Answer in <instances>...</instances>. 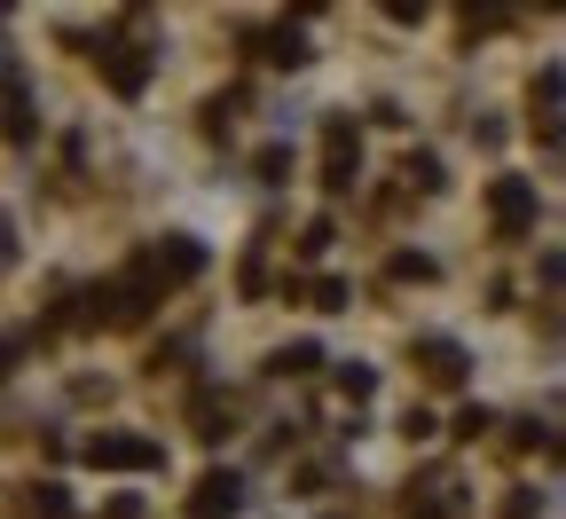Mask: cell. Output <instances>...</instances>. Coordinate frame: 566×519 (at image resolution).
<instances>
[{
    "instance_id": "1",
    "label": "cell",
    "mask_w": 566,
    "mask_h": 519,
    "mask_svg": "<svg viewBox=\"0 0 566 519\" xmlns=\"http://www.w3.org/2000/svg\"><path fill=\"white\" fill-rule=\"evenodd\" d=\"M80 457L95 473H150V465H166V449H158V440H142V433H95Z\"/></svg>"
},
{
    "instance_id": "2",
    "label": "cell",
    "mask_w": 566,
    "mask_h": 519,
    "mask_svg": "<svg viewBox=\"0 0 566 519\" xmlns=\"http://www.w3.org/2000/svg\"><path fill=\"white\" fill-rule=\"evenodd\" d=\"M488 220H495V237H504V245H520L535 229V189L527 181H495L488 189Z\"/></svg>"
},
{
    "instance_id": "3",
    "label": "cell",
    "mask_w": 566,
    "mask_h": 519,
    "mask_svg": "<svg viewBox=\"0 0 566 519\" xmlns=\"http://www.w3.org/2000/svg\"><path fill=\"white\" fill-rule=\"evenodd\" d=\"M354 166H363V134H354V118H331L323 126V189H346Z\"/></svg>"
},
{
    "instance_id": "4",
    "label": "cell",
    "mask_w": 566,
    "mask_h": 519,
    "mask_svg": "<svg viewBox=\"0 0 566 519\" xmlns=\"http://www.w3.org/2000/svg\"><path fill=\"white\" fill-rule=\"evenodd\" d=\"M95 63H103V80H111L118 95H142V87H150V55H142L134 40H103Z\"/></svg>"
},
{
    "instance_id": "5",
    "label": "cell",
    "mask_w": 566,
    "mask_h": 519,
    "mask_svg": "<svg viewBox=\"0 0 566 519\" xmlns=\"http://www.w3.org/2000/svg\"><path fill=\"white\" fill-rule=\"evenodd\" d=\"M142 268H150L158 283H189V276L205 268V252H197V237H166V245L142 252Z\"/></svg>"
},
{
    "instance_id": "6",
    "label": "cell",
    "mask_w": 566,
    "mask_h": 519,
    "mask_svg": "<svg viewBox=\"0 0 566 519\" xmlns=\"http://www.w3.org/2000/svg\"><path fill=\"white\" fill-rule=\"evenodd\" d=\"M417 370L433 386H464V346L457 339H417Z\"/></svg>"
},
{
    "instance_id": "7",
    "label": "cell",
    "mask_w": 566,
    "mask_h": 519,
    "mask_svg": "<svg viewBox=\"0 0 566 519\" xmlns=\"http://www.w3.org/2000/svg\"><path fill=\"white\" fill-rule=\"evenodd\" d=\"M9 142H32V87L17 63H9Z\"/></svg>"
},
{
    "instance_id": "8",
    "label": "cell",
    "mask_w": 566,
    "mask_h": 519,
    "mask_svg": "<svg viewBox=\"0 0 566 519\" xmlns=\"http://www.w3.org/2000/svg\"><path fill=\"white\" fill-rule=\"evenodd\" d=\"M268 63H283V71H300V63H307V40H300L292 24H283V32L268 40Z\"/></svg>"
},
{
    "instance_id": "9",
    "label": "cell",
    "mask_w": 566,
    "mask_h": 519,
    "mask_svg": "<svg viewBox=\"0 0 566 519\" xmlns=\"http://www.w3.org/2000/svg\"><path fill=\"white\" fill-rule=\"evenodd\" d=\"M370 386H378V370H363V362L338 370V394H346V402H370Z\"/></svg>"
},
{
    "instance_id": "10",
    "label": "cell",
    "mask_w": 566,
    "mask_h": 519,
    "mask_svg": "<svg viewBox=\"0 0 566 519\" xmlns=\"http://www.w3.org/2000/svg\"><path fill=\"white\" fill-rule=\"evenodd\" d=\"M268 370H275V378H307V370H315V346H283Z\"/></svg>"
},
{
    "instance_id": "11",
    "label": "cell",
    "mask_w": 566,
    "mask_h": 519,
    "mask_svg": "<svg viewBox=\"0 0 566 519\" xmlns=\"http://www.w3.org/2000/svg\"><path fill=\"white\" fill-rule=\"evenodd\" d=\"M221 425H229L221 394H197V433H205V440H221Z\"/></svg>"
},
{
    "instance_id": "12",
    "label": "cell",
    "mask_w": 566,
    "mask_h": 519,
    "mask_svg": "<svg viewBox=\"0 0 566 519\" xmlns=\"http://www.w3.org/2000/svg\"><path fill=\"white\" fill-rule=\"evenodd\" d=\"M32 511H40V519H71V511H63V488H55V480H48V488H32Z\"/></svg>"
},
{
    "instance_id": "13",
    "label": "cell",
    "mask_w": 566,
    "mask_h": 519,
    "mask_svg": "<svg viewBox=\"0 0 566 519\" xmlns=\"http://www.w3.org/2000/svg\"><path fill=\"white\" fill-rule=\"evenodd\" d=\"M401 174H409V181H417V189H441V158H409V166H401Z\"/></svg>"
},
{
    "instance_id": "14",
    "label": "cell",
    "mask_w": 566,
    "mask_h": 519,
    "mask_svg": "<svg viewBox=\"0 0 566 519\" xmlns=\"http://www.w3.org/2000/svg\"><path fill=\"white\" fill-rule=\"evenodd\" d=\"M323 245H331V220H307V237H300V260H315Z\"/></svg>"
},
{
    "instance_id": "15",
    "label": "cell",
    "mask_w": 566,
    "mask_h": 519,
    "mask_svg": "<svg viewBox=\"0 0 566 519\" xmlns=\"http://www.w3.org/2000/svg\"><path fill=\"white\" fill-rule=\"evenodd\" d=\"M394 276H401V283H424V276H433V260H417V252H401V260H394Z\"/></svg>"
}]
</instances>
